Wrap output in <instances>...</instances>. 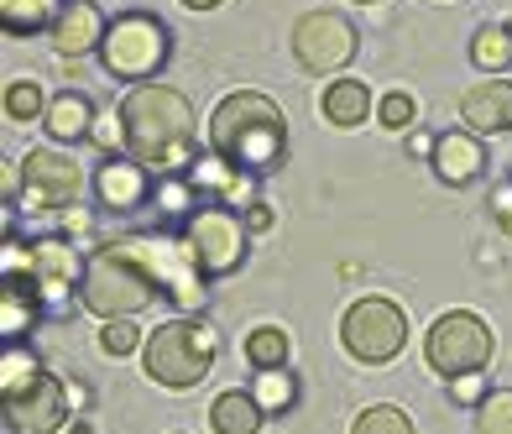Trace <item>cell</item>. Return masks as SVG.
Returning <instances> with one entry per match:
<instances>
[{"label": "cell", "mask_w": 512, "mask_h": 434, "mask_svg": "<svg viewBox=\"0 0 512 434\" xmlns=\"http://www.w3.org/2000/svg\"><path fill=\"white\" fill-rule=\"evenodd\" d=\"M115 110L126 126V157H136L142 168L168 178L199 163V116L173 84H131Z\"/></svg>", "instance_id": "cell-1"}, {"label": "cell", "mask_w": 512, "mask_h": 434, "mask_svg": "<svg viewBox=\"0 0 512 434\" xmlns=\"http://www.w3.org/2000/svg\"><path fill=\"white\" fill-rule=\"evenodd\" d=\"M209 152L230 157L251 178H272L288 163V121L277 100L256 95V89H236L215 105L209 116Z\"/></svg>", "instance_id": "cell-2"}, {"label": "cell", "mask_w": 512, "mask_h": 434, "mask_svg": "<svg viewBox=\"0 0 512 434\" xmlns=\"http://www.w3.org/2000/svg\"><path fill=\"white\" fill-rule=\"evenodd\" d=\"M220 361V330L199 314H178L168 325L147 330V346H142V367L157 387L168 393H189L199 387Z\"/></svg>", "instance_id": "cell-3"}, {"label": "cell", "mask_w": 512, "mask_h": 434, "mask_svg": "<svg viewBox=\"0 0 512 434\" xmlns=\"http://www.w3.org/2000/svg\"><path fill=\"white\" fill-rule=\"evenodd\" d=\"M152 299H162V293H157V283L147 278V267L136 257H126L115 241H100L95 251H89L79 304L95 319H136Z\"/></svg>", "instance_id": "cell-4"}, {"label": "cell", "mask_w": 512, "mask_h": 434, "mask_svg": "<svg viewBox=\"0 0 512 434\" xmlns=\"http://www.w3.org/2000/svg\"><path fill=\"white\" fill-rule=\"evenodd\" d=\"M115 246L147 267V278L157 283V293H162V299H168L178 314H199V309H204L209 278H204V267L194 262V251H189V241H183V236L136 231V236H115Z\"/></svg>", "instance_id": "cell-5"}, {"label": "cell", "mask_w": 512, "mask_h": 434, "mask_svg": "<svg viewBox=\"0 0 512 434\" xmlns=\"http://www.w3.org/2000/svg\"><path fill=\"white\" fill-rule=\"evenodd\" d=\"M100 68L121 84H152L173 58V32L152 11H121L100 42Z\"/></svg>", "instance_id": "cell-6"}, {"label": "cell", "mask_w": 512, "mask_h": 434, "mask_svg": "<svg viewBox=\"0 0 512 434\" xmlns=\"http://www.w3.org/2000/svg\"><path fill=\"white\" fill-rule=\"evenodd\" d=\"M178 236L189 241L194 262L204 267V278H230V272H241L246 262V246H251V225L246 215H236L230 204H199V210L183 215Z\"/></svg>", "instance_id": "cell-7"}, {"label": "cell", "mask_w": 512, "mask_h": 434, "mask_svg": "<svg viewBox=\"0 0 512 434\" xmlns=\"http://www.w3.org/2000/svg\"><path fill=\"white\" fill-rule=\"evenodd\" d=\"M340 340H345V351H351L361 367H387V361H398L403 346H408V319H403V309L392 299L366 293V299H356L351 309H345Z\"/></svg>", "instance_id": "cell-8"}, {"label": "cell", "mask_w": 512, "mask_h": 434, "mask_svg": "<svg viewBox=\"0 0 512 434\" xmlns=\"http://www.w3.org/2000/svg\"><path fill=\"white\" fill-rule=\"evenodd\" d=\"M84 199V168L79 157H68L58 147H32L21 157V199L16 210L27 215H63Z\"/></svg>", "instance_id": "cell-9"}, {"label": "cell", "mask_w": 512, "mask_h": 434, "mask_svg": "<svg viewBox=\"0 0 512 434\" xmlns=\"http://www.w3.org/2000/svg\"><path fill=\"white\" fill-rule=\"evenodd\" d=\"M497 340L486 330V319L471 314V309H450L439 314L429 335H424V361L439 372V377H465V372H481L492 361Z\"/></svg>", "instance_id": "cell-10"}, {"label": "cell", "mask_w": 512, "mask_h": 434, "mask_svg": "<svg viewBox=\"0 0 512 434\" xmlns=\"http://www.w3.org/2000/svg\"><path fill=\"white\" fill-rule=\"evenodd\" d=\"M288 48H293L298 68H309V74H340L356 58V27L340 11H309L293 21Z\"/></svg>", "instance_id": "cell-11"}, {"label": "cell", "mask_w": 512, "mask_h": 434, "mask_svg": "<svg viewBox=\"0 0 512 434\" xmlns=\"http://www.w3.org/2000/svg\"><path fill=\"white\" fill-rule=\"evenodd\" d=\"M84 267H89V257L68 246V236H37L27 246V272L37 278L48 314H68V309H74L79 288H84Z\"/></svg>", "instance_id": "cell-12"}, {"label": "cell", "mask_w": 512, "mask_h": 434, "mask_svg": "<svg viewBox=\"0 0 512 434\" xmlns=\"http://www.w3.org/2000/svg\"><path fill=\"white\" fill-rule=\"evenodd\" d=\"M68 382L42 372L27 393L0 398V414H6V434H58L68 424Z\"/></svg>", "instance_id": "cell-13"}, {"label": "cell", "mask_w": 512, "mask_h": 434, "mask_svg": "<svg viewBox=\"0 0 512 434\" xmlns=\"http://www.w3.org/2000/svg\"><path fill=\"white\" fill-rule=\"evenodd\" d=\"M95 199H100V210H110V215H142V210H152V194H157V173L152 168H142L136 157H126V152H110L105 163L95 168Z\"/></svg>", "instance_id": "cell-14"}, {"label": "cell", "mask_w": 512, "mask_h": 434, "mask_svg": "<svg viewBox=\"0 0 512 434\" xmlns=\"http://www.w3.org/2000/svg\"><path fill=\"white\" fill-rule=\"evenodd\" d=\"M48 314L42 288L27 267H0V335L6 340H27L37 330V319Z\"/></svg>", "instance_id": "cell-15"}, {"label": "cell", "mask_w": 512, "mask_h": 434, "mask_svg": "<svg viewBox=\"0 0 512 434\" xmlns=\"http://www.w3.org/2000/svg\"><path fill=\"white\" fill-rule=\"evenodd\" d=\"M105 32H110V21H105V11L95 6V0H63L58 21L48 27V42L63 58H84V53H100Z\"/></svg>", "instance_id": "cell-16"}, {"label": "cell", "mask_w": 512, "mask_h": 434, "mask_svg": "<svg viewBox=\"0 0 512 434\" xmlns=\"http://www.w3.org/2000/svg\"><path fill=\"white\" fill-rule=\"evenodd\" d=\"M434 173H439V184H450V189H465V184H476V178L486 173V147H481V136L471 126H455L445 136H434Z\"/></svg>", "instance_id": "cell-17"}, {"label": "cell", "mask_w": 512, "mask_h": 434, "mask_svg": "<svg viewBox=\"0 0 512 434\" xmlns=\"http://www.w3.org/2000/svg\"><path fill=\"white\" fill-rule=\"evenodd\" d=\"M460 121L471 126L476 136L512 131V84L502 74H486L481 84H471L465 100H460Z\"/></svg>", "instance_id": "cell-18"}, {"label": "cell", "mask_w": 512, "mask_h": 434, "mask_svg": "<svg viewBox=\"0 0 512 434\" xmlns=\"http://www.w3.org/2000/svg\"><path fill=\"white\" fill-rule=\"evenodd\" d=\"M189 178H194L199 194H220L225 204H251V184H256L251 173H241L220 152H199V163L189 168Z\"/></svg>", "instance_id": "cell-19"}, {"label": "cell", "mask_w": 512, "mask_h": 434, "mask_svg": "<svg viewBox=\"0 0 512 434\" xmlns=\"http://www.w3.org/2000/svg\"><path fill=\"white\" fill-rule=\"evenodd\" d=\"M42 126H48L53 142H89V131H95V100L79 95V89H63V95H53Z\"/></svg>", "instance_id": "cell-20"}, {"label": "cell", "mask_w": 512, "mask_h": 434, "mask_svg": "<svg viewBox=\"0 0 512 434\" xmlns=\"http://www.w3.org/2000/svg\"><path fill=\"white\" fill-rule=\"evenodd\" d=\"M319 110H324V121H330V126L351 131V126H361L371 116V89L361 79H335V84H324Z\"/></svg>", "instance_id": "cell-21"}, {"label": "cell", "mask_w": 512, "mask_h": 434, "mask_svg": "<svg viewBox=\"0 0 512 434\" xmlns=\"http://www.w3.org/2000/svg\"><path fill=\"white\" fill-rule=\"evenodd\" d=\"M262 419H267V408L256 403L246 387H230V393H220L215 403H209L215 434H262Z\"/></svg>", "instance_id": "cell-22"}, {"label": "cell", "mask_w": 512, "mask_h": 434, "mask_svg": "<svg viewBox=\"0 0 512 434\" xmlns=\"http://www.w3.org/2000/svg\"><path fill=\"white\" fill-rule=\"evenodd\" d=\"M42 372H48V367H42V356L27 346V340H6V351H0V398L27 393Z\"/></svg>", "instance_id": "cell-23"}, {"label": "cell", "mask_w": 512, "mask_h": 434, "mask_svg": "<svg viewBox=\"0 0 512 434\" xmlns=\"http://www.w3.org/2000/svg\"><path fill=\"white\" fill-rule=\"evenodd\" d=\"M63 11V0H0V27L11 37H37L48 32Z\"/></svg>", "instance_id": "cell-24"}, {"label": "cell", "mask_w": 512, "mask_h": 434, "mask_svg": "<svg viewBox=\"0 0 512 434\" xmlns=\"http://www.w3.org/2000/svg\"><path fill=\"white\" fill-rule=\"evenodd\" d=\"M288 356H293L288 330H277V325H256V330L246 335V367H251V372L288 367Z\"/></svg>", "instance_id": "cell-25"}, {"label": "cell", "mask_w": 512, "mask_h": 434, "mask_svg": "<svg viewBox=\"0 0 512 434\" xmlns=\"http://www.w3.org/2000/svg\"><path fill=\"white\" fill-rule=\"evenodd\" d=\"M48 105H53V100H48V89H42L37 79H11L6 95H0V110H6V121H16V126L48 116Z\"/></svg>", "instance_id": "cell-26"}, {"label": "cell", "mask_w": 512, "mask_h": 434, "mask_svg": "<svg viewBox=\"0 0 512 434\" xmlns=\"http://www.w3.org/2000/svg\"><path fill=\"white\" fill-rule=\"evenodd\" d=\"M251 398L267 408V414H288L298 403V377L288 367H272V372H256L251 377Z\"/></svg>", "instance_id": "cell-27"}, {"label": "cell", "mask_w": 512, "mask_h": 434, "mask_svg": "<svg viewBox=\"0 0 512 434\" xmlns=\"http://www.w3.org/2000/svg\"><path fill=\"white\" fill-rule=\"evenodd\" d=\"M471 63L481 68V74H502V68L512 63V32L507 27H481L471 37Z\"/></svg>", "instance_id": "cell-28"}, {"label": "cell", "mask_w": 512, "mask_h": 434, "mask_svg": "<svg viewBox=\"0 0 512 434\" xmlns=\"http://www.w3.org/2000/svg\"><path fill=\"white\" fill-rule=\"evenodd\" d=\"M351 434H413V419L403 414V408H392V403H371L356 414Z\"/></svg>", "instance_id": "cell-29"}, {"label": "cell", "mask_w": 512, "mask_h": 434, "mask_svg": "<svg viewBox=\"0 0 512 434\" xmlns=\"http://www.w3.org/2000/svg\"><path fill=\"white\" fill-rule=\"evenodd\" d=\"M476 434H512V387H492L476 403Z\"/></svg>", "instance_id": "cell-30"}, {"label": "cell", "mask_w": 512, "mask_h": 434, "mask_svg": "<svg viewBox=\"0 0 512 434\" xmlns=\"http://www.w3.org/2000/svg\"><path fill=\"white\" fill-rule=\"evenodd\" d=\"M136 346H147V335L131 325V319H105V330H100V351L105 356H131Z\"/></svg>", "instance_id": "cell-31"}, {"label": "cell", "mask_w": 512, "mask_h": 434, "mask_svg": "<svg viewBox=\"0 0 512 434\" xmlns=\"http://www.w3.org/2000/svg\"><path fill=\"white\" fill-rule=\"evenodd\" d=\"M377 121L392 126V131H408V126L418 121V100L408 95V89H392V95L377 100Z\"/></svg>", "instance_id": "cell-32"}, {"label": "cell", "mask_w": 512, "mask_h": 434, "mask_svg": "<svg viewBox=\"0 0 512 434\" xmlns=\"http://www.w3.org/2000/svg\"><path fill=\"white\" fill-rule=\"evenodd\" d=\"M486 393H492V387L481 382V372H465V377H450V398L455 403H465V408H476Z\"/></svg>", "instance_id": "cell-33"}, {"label": "cell", "mask_w": 512, "mask_h": 434, "mask_svg": "<svg viewBox=\"0 0 512 434\" xmlns=\"http://www.w3.org/2000/svg\"><path fill=\"white\" fill-rule=\"evenodd\" d=\"M492 215H497V225H502V236H512V189H497V194H492Z\"/></svg>", "instance_id": "cell-34"}, {"label": "cell", "mask_w": 512, "mask_h": 434, "mask_svg": "<svg viewBox=\"0 0 512 434\" xmlns=\"http://www.w3.org/2000/svg\"><path fill=\"white\" fill-rule=\"evenodd\" d=\"M246 225H251V236H262V231H272V210H267L262 199H251V204H246Z\"/></svg>", "instance_id": "cell-35"}, {"label": "cell", "mask_w": 512, "mask_h": 434, "mask_svg": "<svg viewBox=\"0 0 512 434\" xmlns=\"http://www.w3.org/2000/svg\"><path fill=\"white\" fill-rule=\"evenodd\" d=\"M89 225H95V215H89V210H79V204H74V210H63V231H68V236H74V231L84 236Z\"/></svg>", "instance_id": "cell-36"}, {"label": "cell", "mask_w": 512, "mask_h": 434, "mask_svg": "<svg viewBox=\"0 0 512 434\" xmlns=\"http://www.w3.org/2000/svg\"><path fill=\"white\" fill-rule=\"evenodd\" d=\"M408 152H413V157H424V152L434 157V142H429V136H424V131H413V136H408Z\"/></svg>", "instance_id": "cell-37"}, {"label": "cell", "mask_w": 512, "mask_h": 434, "mask_svg": "<svg viewBox=\"0 0 512 434\" xmlns=\"http://www.w3.org/2000/svg\"><path fill=\"white\" fill-rule=\"evenodd\" d=\"M189 11H215V6H225V0H183Z\"/></svg>", "instance_id": "cell-38"}, {"label": "cell", "mask_w": 512, "mask_h": 434, "mask_svg": "<svg viewBox=\"0 0 512 434\" xmlns=\"http://www.w3.org/2000/svg\"><path fill=\"white\" fill-rule=\"evenodd\" d=\"M74 434H95V424H84V419H79V424H74Z\"/></svg>", "instance_id": "cell-39"}, {"label": "cell", "mask_w": 512, "mask_h": 434, "mask_svg": "<svg viewBox=\"0 0 512 434\" xmlns=\"http://www.w3.org/2000/svg\"><path fill=\"white\" fill-rule=\"evenodd\" d=\"M361 6H371V0H361Z\"/></svg>", "instance_id": "cell-40"}]
</instances>
